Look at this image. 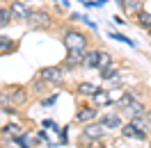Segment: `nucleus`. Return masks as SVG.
I'll return each instance as SVG.
<instances>
[{"instance_id":"obj_1","label":"nucleus","mask_w":151,"mask_h":148,"mask_svg":"<svg viewBox=\"0 0 151 148\" xmlns=\"http://www.w3.org/2000/svg\"><path fill=\"white\" fill-rule=\"evenodd\" d=\"M62 43L66 46V50H83V53L87 50V37L80 32V30H73V28L64 30Z\"/></svg>"},{"instance_id":"obj_2","label":"nucleus","mask_w":151,"mask_h":148,"mask_svg":"<svg viewBox=\"0 0 151 148\" xmlns=\"http://www.w3.org/2000/svg\"><path fill=\"white\" fill-rule=\"evenodd\" d=\"M25 25L30 30H50L53 28V18H50V14L46 9H32L28 21H25Z\"/></svg>"},{"instance_id":"obj_3","label":"nucleus","mask_w":151,"mask_h":148,"mask_svg":"<svg viewBox=\"0 0 151 148\" xmlns=\"http://www.w3.org/2000/svg\"><path fill=\"white\" fill-rule=\"evenodd\" d=\"M37 78L46 84H62L64 80V66H44L37 71Z\"/></svg>"},{"instance_id":"obj_4","label":"nucleus","mask_w":151,"mask_h":148,"mask_svg":"<svg viewBox=\"0 0 151 148\" xmlns=\"http://www.w3.org/2000/svg\"><path fill=\"white\" fill-rule=\"evenodd\" d=\"M105 134V128L101 125V121H89L85 128H83V139H101Z\"/></svg>"},{"instance_id":"obj_5","label":"nucleus","mask_w":151,"mask_h":148,"mask_svg":"<svg viewBox=\"0 0 151 148\" xmlns=\"http://www.w3.org/2000/svg\"><path fill=\"white\" fill-rule=\"evenodd\" d=\"M83 50H66V57L64 62H62V66H64V71H73V68H78V66H83Z\"/></svg>"},{"instance_id":"obj_6","label":"nucleus","mask_w":151,"mask_h":148,"mask_svg":"<svg viewBox=\"0 0 151 148\" xmlns=\"http://www.w3.org/2000/svg\"><path fill=\"white\" fill-rule=\"evenodd\" d=\"M9 9H12V16H14V21H23V23L28 21L30 11H32L28 5H25V2H21V0H14V2L9 5Z\"/></svg>"},{"instance_id":"obj_7","label":"nucleus","mask_w":151,"mask_h":148,"mask_svg":"<svg viewBox=\"0 0 151 148\" xmlns=\"http://www.w3.org/2000/svg\"><path fill=\"white\" fill-rule=\"evenodd\" d=\"M5 91H7V96H9V100L14 105H23L28 100V89L25 87H7Z\"/></svg>"},{"instance_id":"obj_8","label":"nucleus","mask_w":151,"mask_h":148,"mask_svg":"<svg viewBox=\"0 0 151 148\" xmlns=\"http://www.w3.org/2000/svg\"><path fill=\"white\" fill-rule=\"evenodd\" d=\"M96 116H99L96 105H85V107H80V112L76 114V121H78V123H89V121H96Z\"/></svg>"},{"instance_id":"obj_9","label":"nucleus","mask_w":151,"mask_h":148,"mask_svg":"<svg viewBox=\"0 0 151 148\" xmlns=\"http://www.w3.org/2000/svg\"><path fill=\"white\" fill-rule=\"evenodd\" d=\"M19 50V41L16 39L7 37V34H0V55H14Z\"/></svg>"},{"instance_id":"obj_10","label":"nucleus","mask_w":151,"mask_h":148,"mask_svg":"<svg viewBox=\"0 0 151 148\" xmlns=\"http://www.w3.org/2000/svg\"><path fill=\"white\" fill-rule=\"evenodd\" d=\"M99 59H101V50H85L83 66L85 68H99Z\"/></svg>"},{"instance_id":"obj_11","label":"nucleus","mask_w":151,"mask_h":148,"mask_svg":"<svg viewBox=\"0 0 151 148\" xmlns=\"http://www.w3.org/2000/svg\"><path fill=\"white\" fill-rule=\"evenodd\" d=\"M122 9L126 11V14L137 16V14L144 9V0H124V2H122Z\"/></svg>"},{"instance_id":"obj_12","label":"nucleus","mask_w":151,"mask_h":148,"mask_svg":"<svg viewBox=\"0 0 151 148\" xmlns=\"http://www.w3.org/2000/svg\"><path fill=\"white\" fill-rule=\"evenodd\" d=\"M101 125H103L105 130H114V128H122V119H119V114H105V116H101Z\"/></svg>"},{"instance_id":"obj_13","label":"nucleus","mask_w":151,"mask_h":148,"mask_svg":"<svg viewBox=\"0 0 151 148\" xmlns=\"http://www.w3.org/2000/svg\"><path fill=\"white\" fill-rule=\"evenodd\" d=\"M92 100H94L96 107H103V105H110L112 102V91H108V89H99V91L92 96Z\"/></svg>"},{"instance_id":"obj_14","label":"nucleus","mask_w":151,"mask_h":148,"mask_svg":"<svg viewBox=\"0 0 151 148\" xmlns=\"http://www.w3.org/2000/svg\"><path fill=\"white\" fill-rule=\"evenodd\" d=\"M122 134H124V137H128V139H144V137H147V132L137 130L131 121H128L126 125H122Z\"/></svg>"},{"instance_id":"obj_15","label":"nucleus","mask_w":151,"mask_h":148,"mask_svg":"<svg viewBox=\"0 0 151 148\" xmlns=\"http://www.w3.org/2000/svg\"><path fill=\"white\" fill-rule=\"evenodd\" d=\"M124 112H126V116H128V119H135V116H142V114L147 112V107H144L140 100H133V102H131V105H128V107H126Z\"/></svg>"},{"instance_id":"obj_16","label":"nucleus","mask_w":151,"mask_h":148,"mask_svg":"<svg viewBox=\"0 0 151 148\" xmlns=\"http://www.w3.org/2000/svg\"><path fill=\"white\" fill-rule=\"evenodd\" d=\"M96 91H99V87H94L92 82H78L76 84V93H78V96H89V98H92Z\"/></svg>"},{"instance_id":"obj_17","label":"nucleus","mask_w":151,"mask_h":148,"mask_svg":"<svg viewBox=\"0 0 151 148\" xmlns=\"http://www.w3.org/2000/svg\"><path fill=\"white\" fill-rule=\"evenodd\" d=\"M2 134L9 139H16L19 134H23V130H21V125H16V123H7V125H2Z\"/></svg>"},{"instance_id":"obj_18","label":"nucleus","mask_w":151,"mask_h":148,"mask_svg":"<svg viewBox=\"0 0 151 148\" xmlns=\"http://www.w3.org/2000/svg\"><path fill=\"white\" fill-rule=\"evenodd\" d=\"M133 100H137V93H135V91H124L122 96H119V100H117V105H119L122 110H126V107H128V105H131Z\"/></svg>"},{"instance_id":"obj_19","label":"nucleus","mask_w":151,"mask_h":148,"mask_svg":"<svg viewBox=\"0 0 151 148\" xmlns=\"http://www.w3.org/2000/svg\"><path fill=\"white\" fill-rule=\"evenodd\" d=\"M137 25H140L142 30H151V11L142 9L140 14H137Z\"/></svg>"},{"instance_id":"obj_20","label":"nucleus","mask_w":151,"mask_h":148,"mask_svg":"<svg viewBox=\"0 0 151 148\" xmlns=\"http://www.w3.org/2000/svg\"><path fill=\"white\" fill-rule=\"evenodd\" d=\"M12 21H14L12 9H9V7H0V28H7Z\"/></svg>"},{"instance_id":"obj_21","label":"nucleus","mask_w":151,"mask_h":148,"mask_svg":"<svg viewBox=\"0 0 151 148\" xmlns=\"http://www.w3.org/2000/svg\"><path fill=\"white\" fill-rule=\"evenodd\" d=\"M110 62H112V55H110V53H105V50H101V59H99V71H103V68H108V66H112Z\"/></svg>"},{"instance_id":"obj_22","label":"nucleus","mask_w":151,"mask_h":148,"mask_svg":"<svg viewBox=\"0 0 151 148\" xmlns=\"http://www.w3.org/2000/svg\"><path fill=\"white\" fill-rule=\"evenodd\" d=\"M117 75H119V71H117L114 66H108V68H103V71H101V78H103L105 82H110V80H114Z\"/></svg>"},{"instance_id":"obj_23","label":"nucleus","mask_w":151,"mask_h":148,"mask_svg":"<svg viewBox=\"0 0 151 148\" xmlns=\"http://www.w3.org/2000/svg\"><path fill=\"white\" fill-rule=\"evenodd\" d=\"M108 37H110V39H114V41H122V43H128L131 48L135 46V41H131L128 37H124L122 32H112V30H110V34H108Z\"/></svg>"},{"instance_id":"obj_24","label":"nucleus","mask_w":151,"mask_h":148,"mask_svg":"<svg viewBox=\"0 0 151 148\" xmlns=\"http://www.w3.org/2000/svg\"><path fill=\"white\" fill-rule=\"evenodd\" d=\"M55 100H57V93H53V96H48V98H44V100H41V105H44V107H50V105H53Z\"/></svg>"},{"instance_id":"obj_25","label":"nucleus","mask_w":151,"mask_h":148,"mask_svg":"<svg viewBox=\"0 0 151 148\" xmlns=\"http://www.w3.org/2000/svg\"><path fill=\"white\" fill-rule=\"evenodd\" d=\"M105 5V0H96V7H103Z\"/></svg>"},{"instance_id":"obj_26","label":"nucleus","mask_w":151,"mask_h":148,"mask_svg":"<svg viewBox=\"0 0 151 148\" xmlns=\"http://www.w3.org/2000/svg\"><path fill=\"white\" fill-rule=\"evenodd\" d=\"M114 2H117V5H122V2H124V0H114Z\"/></svg>"},{"instance_id":"obj_27","label":"nucleus","mask_w":151,"mask_h":148,"mask_svg":"<svg viewBox=\"0 0 151 148\" xmlns=\"http://www.w3.org/2000/svg\"><path fill=\"white\" fill-rule=\"evenodd\" d=\"M55 2H57V0H55Z\"/></svg>"},{"instance_id":"obj_28","label":"nucleus","mask_w":151,"mask_h":148,"mask_svg":"<svg viewBox=\"0 0 151 148\" xmlns=\"http://www.w3.org/2000/svg\"><path fill=\"white\" fill-rule=\"evenodd\" d=\"M149 32H151V30H149Z\"/></svg>"}]
</instances>
